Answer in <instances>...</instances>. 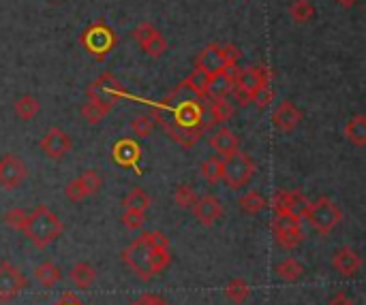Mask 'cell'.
Masks as SVG:
<instances>
[{"label":"cell","mask_w":366,"mask_h":305,"mask_svg":"<svg viewBox=\"0 0 366 305\" xmlns=\"http://www.w3.org/2000/svg\"><path fill=\"white\" fill-rule=\"evenodd\" d=\"M154 120L178 145L187 150L193 148L206 130L202 98L182 100L178 105H169L167 100H163L161 105L154 107Z\"/></svg>","instance_id":"obj_1"},{"label":"cell","mask_w":366,"mask_h":305,"mask_svg":"<svg viewBox=\"0 0 366 305\" xmlns=\"http://www.w3.org/2000/svg\"><path fill=\"white\" fill-rule=\"evenodd\" d=\"M34 248L45 250L47 246H51L62 233H64V222L47 207V205H36L28 218H26V227L21 231Z\"/></svg>","instance_id":"obj_2"},{"label":"cell","mask_w":366,"mask_h":305,"mask_svg":"<svg viewBox=\"0 0 366 305\" xmlns=\"http://www.w3.org/2000/svg\"><path fill=\"white\" fill-rule=\"evenodd\" d=\"M79 45L84 47V51L94 58L97 62H103L118 45V34L114 32V28H109L103 19L94 21L92 26H88L81 34H79Z\"/></svg>","instance_id":"obj_3"},{"label":"cell","mask_w":366,"mask_h":305,"mask_svg":"<svg viewBox=\"0 0 366 305\" xmlns=\"http://www.w3.org/2000/svg\"><path fill=\"white\" fill-rule=\"evenodd\" d=\"M302 218H307L311 229L317 231L320 235H330L341 224L343 212L330 197H320L315 203H309Z\"/></svg>","instance_id":"obj_4"},{"label":"cell","mask_w":366,"mask_h":305,"mask_svg":"<svg viewBox=\"0 0 366 305\" xmlns=\"http://www.w3.org/2000/svg\"><path fill=\"white\" fill-rule=\"evenodd\" d=\"M255 171H257V167L247 152L236 150L234 154L223 156V180L232 190L247 186L253 180Z\"/></svg>","instance_id":"obj_5"},{"label":"cell","mask_w":366,"mask_h":305,"mask_svg":"<svg viewBox=\"0 0 366 305\" xmlns=\"http://www.w3.org/2000/svg\"><path fill=\"white\" fill-rule=\"evenodd\" d=\"M157 248L148 246V242L144 237H137L124 252H122V261L131 267V272L144 280L150 282L154 278V269H152V254Z\"/></svg>","instance_id":"obj_6"},{"label":"cell","mask_w":366,"mask_h":305,"mask_svg":"<svg viewBox=\"0 0 366 305\" xmlns=\"http://www.w3.org/2000/svg\"><path fill=\"white\" fill-rule=\"evenodd\" d=\"M86 96H88V100H92V103L105 107L107 111H112V107L118 103V98L127 96V90L122 88V83L112 73H103L99 79H94L86 88Z\"/></svg>","instance_id":"obj_7"},{"label":"cell","mask_w":366,"mask_h":305,"mask_svg":"<svg viewBox=\"0 0 366 305\" xmlns=\"http://www.w3.org/2000/svg\"><path fill=\"white\" fill-rule=\"evenodd\" d=\"M272 235L279 248L283 250H294L302 244L305 231H302V218L296 214H281L274 216L272 222Z\"/></svg>","instance_id":"obj_8"},{"label":"cell","mask_w":366,"mask_h":305,"mask_svg":"<svg viewBox=\"0 0 366 305\" xmlns=\"http://www.w3.org/2000/svg\"><path fill=\"white\" fill-rule=\"evenodd\" d=\"M133 38L137 41V45L150 56V58H161L165 51H167V38L152 26V24H148V21H144V24H139L137 28H133Z\"/></svg>","instance_id":"obj_9"},{"label":"cell","mask_w":366,"mask_h":305,"mask_svg":"<svg viewBox=\"0 0 366 305\" xmlns=\"http://www.w3.org/2000/svg\"><path fill=\"white\" fill-rule=\"evenodd\" d=\"M101 186H103L101 175H99L94 169H88V171H84L77 180H73V182L66 184L64 195H66V199H69L71 203H79V201H84L86 197L97 195V192L101 190Z\"/></svg>","instance_id":"obj_10"},{"label":"cell","mask_w":366,"mask_h":305,"mask_svg":"<svg viewBox=\"0 0 366 305\" xmlns=\"http://www.w3.org/2000/svg\"><path fill=\"white\" fill-rule=\"evenodd\" d=\"M24 289H26L24 274L11 263H0V301L2 304L13 301Z\"/></svg>","instance_id":"obj_11"},{"label":"cell","mask_w":366,"mask_h":305,"mask_svg":"<svg viewBox=\"0 0 366 305\" xmlns=\"http://www.w3.org/2000/svg\"><path fill=\"white\" fill-rule=\"evenodd\" d=\"M26 177H28V167L15 154H4L0 158V188L15 190Z\"/></svg>","instance_id":"obj_12"},{"label":"cell","mask_w":366,"mask_h":305,"mask_svg":"<svg viewBox=\"0 0 366 305\" xmlns=\"http://www.w3.org/2000/svg\"><path fill=\"white\" fill-rule=\"evenodd\" d=\"M39 145H41V150L45 152L47 158L60 160V158H64V156L71 152V137H69L62 128L54 126V128H49V130L45 133V137L41 139Z\"/></svg>","instance_id":"obj_13"},{"label":"cell","mask_w":366,"mask_h":305,"mask_svg":"<svg viewBox=\"0 0 366 305\" xmlns=\"http://www.w3.org/2000/svg\"><path fill=\"white\" fill-rule=\"evenodd\" d=\"M272 81V71L268 66H249V68H240L234 83L247 88L251 94H255V90H259L262 86H270Z\"/></svg>","instance_id":"obj_14"},{"label":"cell","mask_w":366,"mask_h":305,"mask_svg":"<svg viewBox=\"0 0 366 305\" xmlns=\"http://www.w3.org/2000/svg\"><path fill=\"white\" fill-rule=\"evenodd\" d=\"M193 216L204 224V227H212L214 222H219L223 218V205L217 197L206 195V197H197L195 205L191 207Z\"/></svg>","instance_id":"obj_15"},{"label":"cell","mask_w":366,"mask_h":305,"mask_svg":"<svg viewBox=\"0 0 366 305\" xmlns=\"http://www.w3.org/2000/svg\"><path fill=\"white\" fill-rule=\"evenodd\" d=\"M300 122H302V111L292 100H283L272 113V124L281 133H292Z\"/></svg>","instance_id":"obj_16"},{"label":"cell","mask_w":366,"mask_h":305,"mask_svg":"<svg viewBox=\"0 0 366 305\" xmlns=\"http://www.w3.org/2000/svg\"><path fill=\"white\" fill-rule=\"evenodd\" d=\"M332 265H335V269H337L343 278H354V276L360 272V267H362V257H360L354 248L343 246V248H339V250L335 252Z\"/></svg>","instance_id":"obj_17"},{"label":"cell","mask_w":366,"mask_h":305,"mask_svg":"<svg viewBox=\"0 0 366 305\" xmlns=\"http://www.w3.org/2000/svg\"><path fill=\"white\" fill-rule=\"evenodd\" d=\"M195 68L204 71L206 75H214V73H221L223 68H227L225 58H223V51H221V45H217V43L208 45V47L197 56Z\"/></svg>","instance_id":"obj_18"},{"label":"cell","mask_w":366,"mask_h":305,"mask_svg":"<svg viewBox=\"0 0 366 305\" xmlns=\"http://www.w3.org/2000/svg\"><path fill=\"white\" fill-rule=\"evenodd\" d=\"M112 158L118 167H137L139 158H142V150L133 139H120L114 150H112Z\"/></svg>","instance_id":"obj_19"},{"label":"cell","mask_w":366,"mask_h":305,"mask_svg":"<svg viewBox=\"0 0 366 305\" xmlns=\"http://www.w3.org/2000/svg\"><path fill=\"white\" fill-rule=\"evenodd\" d=\"M208 143H210V148H212L214 152L221 154V158L234 154L236 150H240V137H238L234 130H229V128L217 130V133L208 139Z\"/></svg>","instance_id":"obj_20"},{"label":"cell","mask_w":366,"mask_h":305,"mask_svg":"<svg viewBox=\"0 0 366 305\" xmlns=\"http://www.w3.org/2000/svg\"><path fill=\"white\" fill-rule=\"evenodd\" d=\"M232 88H234V79H232V77L225 73V68H223L221 73L210 75L206 98H208V100H214V98H227V96L232 94Z\"/></svg>","instance_id":"obj_21"},{"label":"cell","mask_w":366,"mask_h":305,"mask_svg":"<svg viewBox=\"0 0 366 305\" xmlns=\"http://www.w3.org/2000/svg\"><path fill=\"white\" fill-rule=\"evenodd\" d=\"M208 81H210V75H206L204 71H199V68H193L184 79H182V88L187 90V92H191L195 98H206V92H208Z\"/></svg>","instance_id":"obj_22"},{"label":"cell","mask_w":366,"mask_h":305,"mask_svg":"<svg viewBox=\"0 0 366 305\" xmlns=\"http://www.w3.org/2000/svg\"><path fill=\"white\" fill-rule=\"evenodd\" d=\"M345 139L356 145V148H365L366 145V118L362 113L354 115L347 124H345Z\"/></svg>","instance_id":"obj_23"},{"label":"cell","mask_w":366,"mask_h":305,"mask_svg":"<svg viewBox=\"0 0 366 305\" xmlns=\"http://www.w3.org/2000/svg\"><path fill=\"white\" fill-rule=\"evenodd\" d=\"M208 103H210V120L206 122V128L212 126V124H225V122L232 120L234 105L227 98H214V100H208Z\"/></svg>","instance_id":"obj_24"},{"label":"cell","mask_w":366,"mask_h":305,"mask_svg":"<svg viewBox=\"0 0 366 305\" xmlns=\"http://www.w3.org/2000/svg\"><path fill=\"white\" fill-rule=\"evenodd\" d=\"M94 278H97V272L92 265L88 263H77L71 267L69 272V280L77 286V289H90L94 284Z\"/></svg>","instance_id":"obj_25"},{"label":"cell","mask_w":366,"mask_h":305,"mask_svg":"<svg viewBox=\"0 0 366 305\" xmlns=\"http://www.w3.org/2000/svg\"><path fill=\"white\" fill-rule=\"evenodd\" d=\"M60 278H62V272H60V267H56L51 261H45V263H41V265L34 269V280H36L39 284L47 286V289L56 286V284L60 282Z\"/></svg>","instance_id":"obj_26"},{"label":"cell","mask_w":366,"mask_h":305,"mask_svg":"<svg viewBox=\"0 0 366 305\" xmlns=\"http://www.w3.org/2000/svg\"><path fill=\"white\" fill-rule=\"evenodd\" d=\"M238 203H240V210H242L244 214H249V216H257L259 212H264V210L268 207V199L262 197L257 190H251V192L242 195Z\"/></svg>","instance_id":"obj_27"},{"label":"cell","mask_w":366,"mask_h":305,"mask_svg":"<svg viewBox=\"0 0 366 305\" xmlns=\"http://www.w3.org/2000/svg\"><path fill=\"white\" fill-rule=\"evenodd\" d=\"M15 115L19 118V120H24V122H28V120H32L36 113H39V109H41V105H39V100L32 96V94H24V96H19L17 100H15Z\"/></svg>","instance_id":"obj_28"},{"label":"cell","mask_w":366,"mask_h":305,"mask_svg":"<svg viewBox=\"0 0 366 305\" xmlns=\"http://www.w3.org/2000/svg\"><path fill=\"white\" fill-rule=\"evenodd\" d=\"M305 274V267L296 259H285L283 263L277 265V276L285 282H298Z\"/></svg>","instance_id":"obj_29"},{"label":"cell","mask_w":366,"mask_h":305,"mask_svg":"<svg viewBox=\"0 0 366 305\" xmlns=\"http://www.w3.org/2000/svg\"><path fill=\"white\" fill-rule=\"evenodd\" d=\"M202 177L208 184H219L223 180V158L221 156H210L202 165Z\"/></svg>","instance_id":"obj_30"},{"label":"cell","mask_w":366,"mask_h":305,"mask_svg":"<svg viewBox=\"0 0 366 305\" xmlns=\"http://www.w3.org/2000/svg\"><path fill=\"white\" fill-rule=\"evenodd\" d=\"M124 210H135V212H146L150 207V195L144 188H133L124 201H122Z\"/></svg>","instance_id":"obj_31"},{"label":"cell","mask_w":366,"mask_h":305,"mask_svg":"<svg viewBox=\"0 0 366 305\" xmlns=\"http://www.w3.org/2000/svg\"><path fill=\"white\" fill-rule=\"evenodd\" d=\"M225 297L236 305H242L251 297V286L244 280H232L225 286Z\"/></svg>","instance_id":"obj_32"},{"label":"cell","mask_w":366,"mask_h":305,"mask_svg":"<svg viewBox=\"0 0 366 305\" xmlns=\"http://www.w3.org/2000/svg\"><path fill=\"white\" fill-rule=\"evenodd\" d=\"M290 15L296 24H307L315 17V6L311 0H294L290 6Z\"/></svg>","instance_id":"obj_33"},{"label":"cell","mask_w":366,"mask_h":305,"mask_svg":"<svg viewBox=\"0 0 366 305\" xmlns=\"http://www.w3.org/2000/svg\"><path fill=\"white\" fill-rule=\"evenodd\" d=\"M272 210L274 216L294 214V190H277L272 197Z\"/></svg>","instance_id":"obj_34"},{"label":"cell","mask_w":366,"mask_h":305,"mask_svg":"<svg viewBox=\"0 0 366 305\" xmlns=\"http://www.w3.org/2000/svg\"><path fill=\"white\" fill-rule=\"evenodd\" d=\"M195 201H197V195H195V190H193L189 184H178V186L174 188V203H176L178 207L191 210V207L195 205Z\"/></svg>","instance_id":"obj_35"},{"label":"cell","mask_w":366,"mask_h":305,"mask_svg":"<svg viewBox=\"0 0 366 305\" xmlns=\"http://www.w3.org/2000/svg\"><path fill=\"white\" fill-rule=\"evenodd\" d=\"M107 113H109V111H107L105 107H101V105H97V103H92V100H86L84 107H81V115H84V120H86L88 124H99Z\"/></svg>","instance_id":"obj_36"},{"label":"cell","mask_w":366,"mask_h":305,"mask_svg":"<svg viewBox=\"0 0 366 305\" xmlns=\"http://www.w3.org/2000/svg\"><path fill=\"white\" fill-rule=\"evenodd\" d=\"M122 224L127 231H139L146 224V212H135V210H124L122 214Z\"/></svg>","instance_id":"obj_37"},{"label":"cell","mask_w":366,"mask_h":305,"mask_svg":"<svg viewBox=\"0 0 366 305\" xmlns=\"http://www.w3.org/2000/svg\"><path fill=\"white\" fill-rule=\"evenodd\" d=\"M26 218H28V214L24 212V210H19V207H13V210H9L6 214H4V224L9 227V229H13V231H24V227H26Z\"/></svg>","instance_id":"obj_38"},{"label":"cell","mask_w":366,"mask_h":305,"mask_svg":"<svg viewBox=\"0 0 366 305\" xmlns=\"http://www.w3.org/2000/svg\"><path fill=\"white\" fill-rule=\"evenodd\" d=\"M131 128L137 137H150L152 135V128H154V120L150 115H135V120L131 122Z\"/></svg>","instance_id":"obj_39"},{"label":"cell","mask_w":366,"mask_h":305,"mask_svg":"<svg viewBox=\"0 0 366 305\" xmlns=\"http://www.w3.org/2000/svg\"><path fill=\"white\" fill-rule=\"evenodd\" d=\"M272 98H274V90H272V86H262V88H259V90H255V94H253V103H255L259 109L268 107V105L272 103Z\"/></svg>","instance_id":"obj_40"},{"label":"cell","mask_w":366,"mask_h":305,"mask_svg":"<svg viewBox=\"0 0 366 305\" xmlns=\"http://www.w3.org/2000/svg\"><path fill=\"white\" fill-rule=\"evenodd\" d=\"M146 242H148V246H152V248H169V239H167V235H163L161 231H150V233H144L142 235Z\"/></svg>","instance_id":"obj_41"},{"label":"cell","mask_w":366,"mask_h":305,"mask_svg":"<svg viewBox=\"0 0 366 305\" xmlns=\"http://www.w3.org/2000/svg\"><path fill=\"white\" fill-rule=\"evenodd\" d=\"M232 96H234V98H236V103H238V105H242V107H247V105H251V103H253V94H251L247 88L236 86V83H234V88H232Z\"/></svg>","instance_id":"obj_42"},{"label":"cell","mask_w":366,"mask_h":305,"mask_svg":"<svg viewBox=\"0 0 366 305\" xmlns=\"http://www.w3.org/2000/svg\"><path fill=\"white\" fill-rule=\"evenodd\" d=\"M221 51H223V58H225V64L227 66H234V64H238V60H240V49L236 47V45H221Z\"/></svg>","instance_id":"obj_43"},{"label":"cell","mask_w":366,"mask_h":305,"mask_svg":"<svg viewBox=\"0 0 366 305\" xmlns=\"http://www.w3.org/2000/svg\"><path fill=\"white\" fill-rule=\"evenodd\" d=\"M328 305H354V301H352V297H350L345 291H339V293H335V295L330 297Z\"/></svg>","instance_id":"obj_44"},{"label":"cell","mask_w":366,"mask_h":305,"mask_svg":"<svg viewBox=\"0 0 366 305\" xmlns=\"http://www.w3.org/2000/svg\"><path fill=\"white\" fill-rule=\"evenodd\" d=\"M131 305H169L165 299H161V297H157V295H144V297H139L137 301H133Z\"/></svg>","instance_id":"obj_45"},{"label":"cell","mask_w":366,"mask_h":305,"mask_svg":"<svg viewBox=\"0 0 366 305\" xmlns=\"http://www.w3.org/2000/svg\"><path fill=\"white\" fill-rule=\"evenodd\" d=\"M54 305H84V304H81V301H79V299H77L75 295L66 293V295H64V297H62V299H60L58 304H54Z\"/></svg>","instance_id":"obj_46"},{"label":"cell","mask_w":366,"mask_h":305,"mask_svg":"<svg viewBox=\"0 0 366 305\" xmlns=\"http://www.w3.org/2000/svg\"><path fill=\"white\" fill-rule=\"evenodd\" d=\"M337 2H339L341 6H345V9H350V6H356V4H358L360 0H337Z\"/></svg>","instance_id":"obj_47"}]
</instances>
